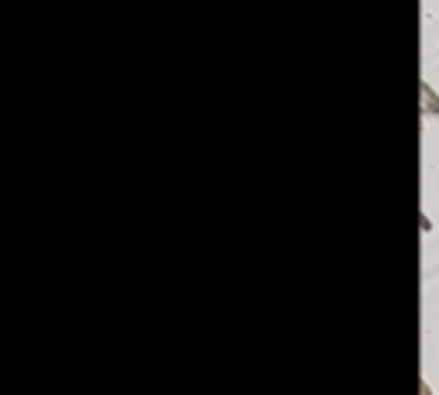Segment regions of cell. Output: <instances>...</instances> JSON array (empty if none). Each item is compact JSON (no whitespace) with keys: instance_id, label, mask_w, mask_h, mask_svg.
I'll return each instance as SVG.
<instances>
[{"instance_id":"1","label":"cell","mask_w":439,"mask_h":395,"mask_svg":"<svg viewBox=\"0 0 439 395\" xmlns=\"http://www.w3.org/2000/svg\"><path fill=\"white\" fill-rule=\"evenodd\" d=\"M422 114H433V117H439V97L433 93V86H429V83H422Z\"/></svg>"}]
</instances>
